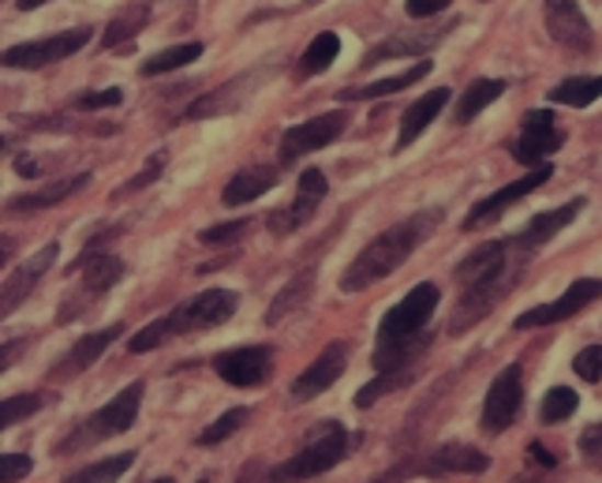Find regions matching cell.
<instances>
[{
  "mask_svg": "<svg viewBox=\"0 0 602 483\" xmlns=\"http://www.w3.org/2000/svg\"><path fill=\"white\" fill-rule=\"evenodd\" d=\"M442 289L434 281H419V285L400 300L397 307H389L378 323V345H374V371H416V360L431 349V318L438 312Z\"/></svg>",
  "mask_w": 602,
  "mask_h": 483,
  "instance_id": "1",
  "label": "cell"
},
{
  "mask_svg": "<svg viewBox=\"0 0 602 483\" xmlns=\"http://www.w3.org/2000/svg\"><path fill=\"white\" fill-rule=\"evenodd\" d=\"M438 225H442V211H419L405 222L389 225L386 233H378L341 273L344 293H363V289L378 285L382 278H389L394 270L405 267L408 259L419 251V244H427Z\"/></svg>",
  "mask_w": 602,
  "mask_h": 483,
  "instance_id": "2",
  "label": "cell"
},
{
  "mask_svg": "<svg viewBox=\"0 0 602 483\" xmlns=\"http://www.w3.org/2000/svg\"><path fill=\"white\" fill-rule=\"evenodd\" d=\"M236 307H240V293H232V289H206V293H198V296L184 300V304H177L169 315H161L158 323H146L143 330L127 341V349L150 352V349H158V345H166L180 334L214 330V326L229 323V318L236 315Z\"/></svg>",
  "mask_w": 602,
  "mask_h": 483,
  "instance_id": "3",
  "label": "cell"
},
{
  "mask_svg": "<svg viewBox=\"0 0 602 483\" xmlns=\"http://www.w3.org/2000/svg\"><path fill=\"white\" fill-rule=\"evenodd\" d=\"M349 431H344L341 420H322L315 427V435L292 453L288 461H281L277 469L270 472V483H307L322 472H330L333 464H341L349 458Z\"/></svg>",
  "mask_w": 602,
  "mask_h": 483,
  "instance_id": "4",
  "label": "cell"
},
{
  "mask_svg": "<svg viewBox=\"0 0 602 483\" xmlns=\"http://www.w3.org/2000/svg\"><path fill=\"white\" fill-rule=\"evenodd\" d=\"M139 405H143V382H132V386H124L109 405H102L98 413H90L87 420L57 446V450L60 453L87 450V446L109 442V439H116V435L132 431L135 420H139Z\"/></svg>",
  "mask_w": 602,
  "mask_h": 483,
  "instance_id": "5",
  "label": "cell"
},
{
  "mask_svg": "<svg viewBox=\"0 0 602 483\" xmlns=\"http://www.w3.org/2000/svg\"><path fill=\"white\" fill-rule=\"evenodd\" d=\"M83 267V278H79V289L76 293H68L60 300V312H57V326H68L76 323V318H83V312L94 300H102L109 289H116L124 281V259L121 255H109V251H98L90 255V259H79L76 270Z\"/></svg>",
  "mask_w": 602,
  "mask_h": 483,
  "instance_id": "6",
  "label": "cell"
},
{
  "mask_svg": "<svg viewBox=\"0 0 602 483\" xmlns=\"http://www.w3.org/2000/svg\"><path fill=\"white\" fill-rule=\"evenodd\" d=\"M344 127H349V113H344V109H333V113H322V116L304 121V124H292L288 132L281 135L277 166L285 169V166H292V161L304 158V154L330 147V143H337L344 135Z\"/></svg>",
  "mask_w": 602,
  "mask_h": 483,
  "instance_id": "7",
  "label": "cell"
},
{
  "mask_svg": "<svg viewBox=\"0 0 602 483\" xmlns=\"http://www.w3.org/2000/svg\"><path fill=\"white\" fill-rule=\"evenodd\" d=\"M90 34H94L90 26H76V31L53 34V38H42V42H20V45H12V49H4L0 64H4V68H15V71L49 68V64H60L64 57L83 49L90 42Z\"/></svg>",
  "mask_w": 602,
  "mask_h": 483,
  "instance_id": "8",
  "label": "cell"
},
{
  "mask_svg": "<svg viewBox=\"0 0 602 483\" xmlns=\"http://www.w3.org/2000/svg\"><path fill=\"white\" fill-rule=\"evenodd\" d=\"M520 405H524V371H520V363H509V368H501L495 382H490L487 401H482V413H479V427L487 435L509 431Z\"/></svg>",
  "mask_w": 602,
  "mask_h": 483,
  "instance_id": "9",
  "label": "cell"
},
{
  "mask_svg": "<svg viewBox=\"0 0 602 483\" xmlns=\"http://www.w3.org/2000/svg\"><path fill=\"white\" fill-rule=\"evenodd\" d=\"M561 143H565V132L558 127V121H554L550 109H532V113H524V124H520L513 158L520 166L539 169V166H546L550 154L561 150Z\"/></svg>",
  "mask_w": 602,
  "mask_h": 483,
  "instance_id": "10",
  "label": "cell"
},
{
  "mask_svg": "<svg viewBox=\"0 0 602 483\" xmlns=\"http://www.w3.org/2000/svg\"><path fill=\"white\" fill-rule=\"evenodd\" d=\"M516 270H501L495 273V278H482L476 281V285H464V296H461V304H457V312H453L450 318V334H464V330H472L476 323H482L490 312L498 307V300L509 293V285L516 281Z\"/></svg>",
  "mask_w": 602,
  "mask_h": 483,
  "instance_id": "11",
  "label": "cell"
},
{
  "mask_svg": "<svg viewBox=\"0 0 602 483\" xmlns=\"http://www.w3.org/2000/svg\"><path fill=\"white\" fill-rule=\"evenodd\" d=\"M602 296V278H577L569 289L550 300V304H539L532 307V312L516 315V330H535V326H554V323H565V318H572L577 312H583L588 304H595Z\"/></svg>",
  "mask_w": 602,
  "mask_h": 483,
  "instance_id": "12",
  "label": "cell"
},
{
  "mask_svg": "<svg viewBox=\"0 0 602 483\" xmlns=\"http://www.w3.org/2000/svg\"><path fill=\"white\" fill-rule=\"evenodd\" d=\"M217 379H225L236 390H254L270 379L273 371V349L270 345H240V349L217 352L214 357Z\"/></svg>",
  "mask_w": 602,
  "mask_h": 483,
  "instance_id": "13",
  "label": "cell"
},
{
  "mask_svg": "<svg viewBox=\"0 0 602 483\" xmlns=\"http://www.w3.org/2000/svg\"><path fill=\"white\" fill-rule=\"evenodd\" d=\"M550 177H554V166H550V161H546V166L532 169V172H527V177H520V180H513V184L498 188L495 195L479 199V203L468 211V217H464V229H468V233H476V229H482V225L498 222V217L506 214L509 206L520 203V199H527V195H532V191H539V188H543Z\"/></svg>",
  "mask_w": 602,
  "mask_h": 483,
  "instance_id": "14",
  "label": "cell"
},
{
  "mask_svg": "<svg viewBox=\"0 0 602 483\" xmlns=\"http://www.w3.org/2000/svg\"><path fill=\"white\" fill-rule=\"evenodd\" d=\"M543 20H546V34L569 53H588L591 42H595V31H591L588 15L577 0H543Z\"/></svg>",
  "mask_w": 602,
  "mask_h": 483,
  "instance_id": "15",
  "label": "cell"
},
{
  "mask_svg": "<svg viewBox=\"0 0 602 483\" xmlns=\"http://www.w3.org/2000/svg\"><path fill=\"white\" fill-rule=\"evenodd\" d=\"M326 191H330V184H326V172H322V169H307L304 177H299V184H296V195H292V203L270 214L266 229H270L273 236H288V233H296L299 225H304L307 217H311V214L318 211V203H322V199H326Z\"/></svg>",
  "mask_w": 602,
  "mask_h": 483,
  "instance_id": "16",
  "label": "cell"
},
{
  "mask_svg": "<svg viewBox=\"0 0 602 483\" xmlns=\"http://www.w3.org/2000/svg\"><path fill=\"white\" fill-rule=\"evenodd\" d=\"M344 371H349V341H330L318 352L315 363H307L304 375H296V382H292V401H296V405L315 401L318 394H326Z\"/></svg>",
  "mask_w": 602,
  "mask_h": 483,
  "instance_id": "17",
  "label": "cell"
},
{
  "mask_svg": "<svg viewBox=\"0 0 602 483\" xmlns=\"http://www.w3.org/2000/svg\"><path fill=\"white\" fill-rule=\"evenodd\" d=\"M583 206H588V199L577 195V199H569L565 206H558V211H546V214H535L532 222L520 229L513 240H509V248H513L516 259H527V255H535L543 248V244H550L554 236H558L565 225H572L577 217L583 214Z\"/></svg>",
  "mask_w": 602,
  "mask_h": 483,
  "instance_id": "18",
  "label": "cell"
},
{
  "mask_svg": "<svg viewBox=\"0 0 602 483\" xmlns=\"http://www.w3.org/2000/svg\"><path fill=\"white\" fill-rule=\"evenodd\" d=\"M60 255V244H45V248L38 255H31V259L23 262L15 273H8L4 281V293H0V312H4V318L15 312V307L23 304L26 296H31V289L38 285V281L45 278V273L53 270V262H57Z\"/></svg>",
  "mask_w": 602,
  "mask_h": 483,
  "instance_id": "19",
  "label": "cell"
},
{
  "mask_svg": "<svg viewBox=\"0 0 602 483\" xmlns=\"http://www.w3.org/2000/svg\"><path fill=\"white\" fill-rule=\"evenodd\" d=\"M121 334H124V326H121V323L105 326V330H94V334H83V337H79L76 345H71L68 352H64V357H60V363H57V368L49 371V375L57 379V382H64V379H76V375H83V371L90 368V363H98V360L105 357V349H109V345H113V341H116V337H121Z\"/></svg>",
  "mask_w": 602,
  "mask_h": 483,
  "instance_id": "20",
  "label": "cell"
},
{
  "mask_svg": "<svg viewBox=\"0 0 602 483\" xmlns=\"http://www.w3.org/2000/svg\"><path fill=\"white\" fill-rule=\"evenodd\" d=\"M513 267H520V259L513 255V248H509V240H495V244H482V248H476L472 255H464L453 278H457L461 285H476V281L495 278V273L513 270Z\"/></svg>",
  "mask_w": 602,
  "mask_h": 483,
  "instance_id": "21",
  "label": "cell"
},
{
  "mask_svg": "<svg viewBox=\"0 0 602 483\" xmlns=\"http://www.w3.org/2000/svg\"><path fill=\"white\" fill-rule=\"evenodd\" d=\"M90 184V172H79V177L71 180H57V184H45L38 191H23V195H12L4 203V214H15V217H26V214H42V211H53V206H60L68 195H76V191H83Z\"/></svg>",
  "mask_w": 602,
  "mask_h": 483,
  "instance_id": "22",
  "label": "cell"
},
{
  "mask_svg": "<svg viewBox=\"0 0 602 483\" xmlns=\"http://www.w3.org/2000/svg\"><path fill=\"white\" fill-rule=\"evenodd\" d=\"M450 94H453L450 87H434V90H427L423 98H416V102L405 109V116H400L397 150H408L419 139V135H423L427 127L438 121V113H442V109L450 105Z\"/></svg>",
  "mask_w": 602,
  "mask_h": 483,
  "instance_id": "23",
  "label": "cell"
},
{
  "mask_svg": "<svg viewBox=\"0 0 602 483\" xmlns=\"http://www.w3.org/2000/svg\"><path fill=\"white\" fill-rule=\"evenodd\" d=\"M281 180V166H251V169H240L236 177L225 184L222 191V203L225 206H248L254 199H262L266 191L277 188Z\"/></svg>",
  "mask_w": 602,
  "mask_h": 483,
  "instance_id": "24",
  "label": "cell"
},
{
  "mask_svg": "<svg viewBox=\"0 0 602 483\" xmlns=\"http://www.w3.org/2000/svg\"><path fill=\"white\" fill-rule=\"evenodd\" d=\"M490 458L476 446H464V442H445L431 453V461L423 464L427 476H442V472H464V476H476V472H487Z\"/></svg>",
  "mask_w": 602,
  "mask_h": 483,
  "instance_id": "25",
  "label": "cell"
},
{
  "mask_svg": "<svg viewBox=\"0 0 602 483\" xmlns=\"http://www.w3.org/2000/svg\"><path fill=\"white\" fill-rule=\"evenodd\" d=\"M434 64L431 60H416L412 68L397 71V76H386L378 79V83H367V87H349L337 94V102H378V98H389V94H400V90L416 87L423 76H431Z\"/></svg>",
  "mask_w": 602,
  "mask_h": 483,
  "instance_id": "26",
  "label": "cell"
},
{
  "mask_svg": "<svg viewBox=\"0 0 602 483\" xmlns=\"http://www.w3.org/2000/svg\"><path fill=\"white\" fill-rule=\"evenodd\" d=\"M251 87H254V76H236L229 79L222 90H214V94H206V98H198L195 105L184 113V121H203V116H217V113H232L236 105H243L251 98Z\"/></svg>",
  "mask_w": 602,
  "mask_h": 483,
  "instance_id": "27",
  "label": "cell"
},
{
  "mask_svg": "<svg viewBox=\"0 0 602 483\" xmlns=\"http://www.w3.org/2000/svg\"><path fill=\"white\" fill-rule=\"evenodd\" d=\"M311 289H315V270H299L296 278L288 281L285 289H281L277 296L270 300V312H266V326H277L285 323L292 312H299V307L311 300Z\"/></svg>",
  "mask_w": 602,
  "mask_h": 483,
  "instance_id": "28",
  "label": "cell"
},
{
  "mask_svg": "<svg viewBox=\"0 0 602 483\" xmlns=\"http://www.w3.org/2000/svg\"><path fill=\"white\" fill-rule=\"evenodd\" d=\"M506 94V79H476L457 102V124H472L487 105H495Z\"/></svg>",
  "mask_w": 602,
  "mask_h": 483,
  "instance_id": "29",
  "label": "cell"
},
{
  "mask_svg": "<svg viewBox=\"0 0 602 483\" xmlns=\"http://www.w3.org/2000/svg\"><path fill=\"white\" fill-rule=\"evenodd\" d=\"M602 98V76H572L550 90L554 105H569V109H588Z\"/></svg>",
  "mask_w": 602,
  "mask_h": 483,
  "instance_id": "30",
  "label": "cell"
},
{
  "mask_svg": "<svg viewBox=\"0 0 602 483\" xmlns=\"http://www.w3.org/2000/svg\"><path fill=\"white\" fill-rule=\"evenodd\" d=\"M203 57V42H180V45H169V49L154 53L150 60L143 64V76H166V71H177L184 68V64H195Z\"/></svg>",
  "mask_w": 602,
  "mask_h": 483,
  "instance_id": "31",
  "label": "cell"
},
{
  "mask_svg": "<svg viewBox=\"0 0 602 483\" xmlns=\"http://www.w3.org/2000/svg\"><path fill=\"white\" fill-rule=\"evenodd\" d=\"M139 461V453L135 450H127V453H116V458H105V461H94V464H87V469H79V472H71L64 483H116L124 476L132 464Z\"/></svg>",
  "mask_w": 602,
  "mask_h": 483,
  "instance_id": "32",
  "label": "cell"
},
{
  "mask_svg": "<svg viewBox=\"0 0 602 483\" xmlns=\"http://www.w3.org/2000/svg\"><path fill=\"white\" fill-rule=\"evenodd\" d=\"M337 53H341V38H337L333 31L315 34L307 53L299 57V71H304V76H322V71L337 60Z\"/></svg>",
  "mask_w": 602,
  "mask_h": 483,
  "instance_id": "33",
  "label": "cell"
},
{
  "mask_svg": "<svg viewBox=\"0 0 602 483\" xmlns=\"http://www.w3.org/2000/svg\"><path fill=\"white\" fill-rule=\"evenodd\" d=\"M146 23H150V8H146V4H135L132 12L116 15V20L105 26V38H102V45H105V49H116V45L132 42Z\"/></svg>",
  "mask_w": 602,
  "mask_h": 483,
  "instance_id": "34",
  "label": "cell"
},
{
  "mask_svg": "<svg viewBox=\"0 0 602 483\" xmlns=\"http://www.w3.org/2000/svg\"><path fill=\"white\" fill-rule=\"evenodd\" d=\"M45 405H53L49 394H8L4 405H0V427H15L20 420H26V416L42 413Z\"/></svg>",
  "mask_w": 602,
  "mask_h": 483,
  "instance_id": "35",
  "label": "cell"
},
{
  "mask_svg": "<svg viewBox=\"0 0 602 483\" xmlns=\"http://www.w3.org/2000/svg\"><path fill=\"white\" fill-rule=\"evenodd\" d=\"M251 420V405H236L229 408V413H222L214 424L206 427L203 435H198V446H217V442H225V439H232L236 431H240L243 424Z\"/></svg>",
  "mask_w": 602,
  "mask_h": 483,
  "instance_id": "36",
  "label": "cell"
},
{
  "mask_svg": "<svg viewBox=\"0 0 602 483\" xmlns=\"http://www.w3.org/2000/svg\"><path fill=\"white\" fill-rule=\"evenodd\" d=\"M577 405H580L577 390L554 386V390H546V397H543V405H539V420L543 424H565L572 413H577Z\"/></svg>",
  "mask_w": 602,
  "mask_h": 483,
  "instance_id": "37",
  "label": "cell"
},
{
  "mask_svg": "<svg viewBox=\"0 0 602 483\" xmlns=\"http://www.w3.org/2000/svg\"><path fill=\"white\" fill-rule=\"evenodd\" d=\"M412 375H416V371H386V375H374V382H367V386L355 390V408H371L382 394L408 386V382H412Z\"/></svg>",
  "mask_w": 602,
  "mask_h": 483,
  "instance_id": "38",
  "label": "cell"
},
{
  "mask_svg": "<svg viewBox=\"0 0 602 483\" xmlns=\"http://www.w3.org/2000/svg\"><path fill=\"white\" fill-rule=\"evenodd\" d=\"M251 229V217H236V222H217L209 225V229L198 233V240L206 244V248H229V244L240 240L243 233Z\"/></svg>",
  "mask_w": 602,
  "mask_h": 483,
  "instance_id": "39",
  "label": "cell"
},
{
  "mask_svg": "<svg viewBox=\"0 0 602 483\" xmlns=\"http://www.w3.org/2000/svg\"><path fill=\"white\" fill-rule=\"evenodd\" d=\"M161 169H166V150L150 154V161H146V166H143V172H139V177H132V180H127L124 188H116V191H113V203H121V199L135 195V191H143V188H150L154 180L161 177Z\"/></svg>",
  "mask_w": 602,
  "mask_h": 483,
  "instance_id": "40",
  "label": "cell"
},
{
  "mask_svg": "<svg viewBox=\"0 0 602 483\" xmlns=\"http://www.w3.org/2000/svg\"><path fill=\"white\" fill-rule=\"evenodd\" d=\"M442 34H434V38H394V42H382L378 49L367 53V60L363 64H378V60H389V57H408V53H419L427 49L431 42H438Z\"/></svg>",
  "mask_w": 602,
  "mask_h": 483,
  "instance_id": "41",
  "label": "cell"
},
{
  "mask_svg": "<svg viewBox=\"0 0 602 483\" xmlns=\"http://www.w3.org/2000/svg\"><path fill=\"white\" fill-rule=\"evenodd\" d=\"M572 371H577V379H583V382H599L602 379V345L580 349L577 360H572Z\"/></svg>",
  "mask_w": 602,
  "mask_h": 483,
  "instance_id": "42",
  "label": "cell"
},
{
  "mask_svg": "<svg viewBox=\"0 0 602 483\" xmlns=\"http://www.w3.org/2000/svg\"><path fill=\"white\" fill-rule=\"evenodd\" d=\"M31 453H0V483H20L23 476H31Z\"/></svg>",
  "mask_w": 602,
  "mask_h": 483,
  "instance_id": "43",
  "label": "cell"
},
{
  "mask_svg": "<svg viewBox=\"0 0 602 483\" xmlns=\"http://www.w3.org/2000/svg\"><path fill=\"white\" fill-rule=\"evenodd\" d=\"M121 102H124V90L121 87H109V90H90V94H79L76 109H83V113H94V109H116Z\"/></svg>",
  "mask_w": 602,
  "mask_h": 483,
  "instance_id": "44",
  "label": "cell"
},
{
  "mask_svg": "<svg viewBox=\"0 0 602 483\" xmlns=\"http://www.w3.org/2000/svg\"><path fill=\"white\" fill-rule=\"evenodd\" d=\"M453 0H408V15H412V20H431V15H442L445 8H450Z\"/></svg>",
  "mask_w": 602,
  "mask_h": 483,
  "instance_id": "45",
  "label": "cell"
},
{
  "mask_svg": "<svg viewBox=\"0 0 602 483\" xmlns=\"http://www.w3.org/2000/svg\"><path fill=\"white\" fill-rule=\"evenodd\" d=\"M26 349V337H12V341H4V349H0V368H15V360H20V352Z\"/></svg>",
  "mask_w": 602,
  "mask_h": 483,
  "instance_id": "46",
  "label": "cell"
},
{
  "mask_svg": "<svg viewBox=\"0 0 602 483\" xmlns=\"http://www.w3.org/2000/svg\"><path fill=\"white\" fill-rule=\"evenodd\" d=\"M580 450H583V453H591V458H595V453H602V420H599V424H591L588 431L580 435Z\"/></svg>",
  "mask_w": 602,
  "mask_h": 483,
  "instance_id": "47",
  "label": "cell"
},
{
  "mask_svg": "<svg viewBox=\"0 0 602 483\" xmlns=\"http://www.w3.org/2000/svg\"><path fill=\"white\" fill-rule=\"evenodd\" d=\"M42 161H31V158H20L15 161V172H20V177H26V180H34V177H42Z\"/></svg>",
  "mask_w": 602,
  "mask_h": 483,
  "instance_id": "48",
  "label": "cell"
},
{
  "mask_svg": "<svg viewBox=\"0 0 602 483\" xmlns=\"http://www.w3.org/2000/svg\"><path fill=\"white\" fill-rule=\"evenodd\" d=\"M527 450H532V458H535V464H543V469H554V464H558V458H554L550 450H543L539 442H532L527 446Z\"/></svg>",
  "mask_w": 602,
  "mask_h": 483,
  "instance_id": "49",
  "label": "cell"
},
{
  "mask_svg": "<svg viewBox=\"0 0 602 483\" xmlns=\"http://www.w3.org/2000/svg\"><path fill=\"white\" fill-rule=\"evenodd\" d=\"M12 251H15V240H12V236H4V240H0V267H8Z\"/></svg>",
  "mask_w": 602,
  "mask_h": 483,
  "instance_id": "50",
  "label": "cell"
},
{
  "mask_svg": "<svg viewBox=\"0 0 602 483\" xmlns=\"http://www.w3.org/2000/svg\"><path fill=\"white\" fill-rule=\"evenodd\" d=\"M42 4H49V0H20L23 12H34V8H42Z\"/></svg>",
  "mask_w": 602,
  "mask_h": 483,
  "instance_id": "51",
  "label": "cell"
},
{
  "mask_svg": "<svg viewBox=\"0 0 602 483\" xmlns=\"http://www.w3.org/2000/svg\"><path fill=\"white\" fill-rule=\"evenodd\" d=\"M154 483H177V480H172V476H161V480H154Z\"/></svg>",
  "mask_w": 602,
  "mask_h": 483,
  "instance_id": "52",
  "label": "cell"
},
{
  "mask_svg": "<svg viewBox=\"0 0 602 483\" xmlns=\"http://www.w3.org/2000/svg\"><path fill=\"white\" fill-rule=\"evenodd\" d=\"M198 483H209V480H198Z\"/></svg>",
  "mask_w": 602,
  "mask_h": 483,
  "instance_id": "53",
  "label": "cell"
},
{
  "mask_svg": "<svg viewBox=\"0 0 602 483\" xmlns=\"http://www.w3.org/2000/svg\"><path fill=\"white\" fill-rule=\"evenodd\" d=\"M378 483H382V480H378Z\"/></svg>",
  "mask_w": 602,
  "mask_h": 483,
  "instance_id": "54",
  "label": "cell"
}]
</instances>
